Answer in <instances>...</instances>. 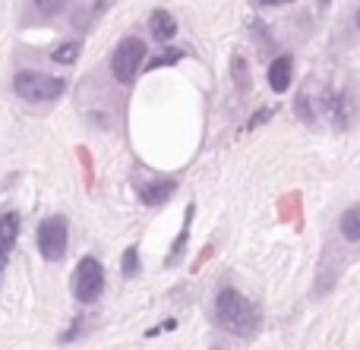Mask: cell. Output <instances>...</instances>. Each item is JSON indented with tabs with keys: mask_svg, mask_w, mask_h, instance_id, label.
<instances>
[{
	"mask_svg": "<svg viewBox=\"0 0 360 350\" xmlns=\"http://www.w3.org/2000/svg\"><path fill=\"white\" fill-rule=\"evenodd\" d=\"M215 322L228 335L243 338V341L253 338V335L259 332V325H262L256 303L247 300L237 288H221L218 290V297H215Z\"/></svg>",
	"mask_w": 360,
	"mask_h": 350,
	"instance_id": "cell-1",
	"label": "cell"
},
{
	"mask_svg": "<svg viewBox=\"0 0 360 350\" xmlns=\"http://www.w3.org/2000/svg\"><path fill=\"white\" fill-rule=\"evenodd\" d=\"M13 92H16V98L32 101V105H48V101H57L67 92V79L38 73V69H22V73L13 76Z\"/></svg>",
	"mask_w": 360,
	"mask_h": 350,
	"instance_id": "cell-2",
	"label": "cell"
},
{
	"mask_svg": "<svg viewBox=\"0 0 360 350\" xmlns=\"http://www.w3.org/2000/svg\"><path fill=\"white\" fill-rule=\"evenodd\" d=\"M143 60H146V41H143V38H136V35L124 38V41L114 48V54H111L114 79H117L120 86L133 82V79H136V73H139V67H143Z\"/></svg>",
	"mask_w": 360,
	"mask_h": 350,
	"instance_id": "cell-3",
	"label": "cell"
},
{
	"mask_svg": "<svg viewBox=\"0 0 360 350\" xmlns=\"http://www.w3.org/2000/svg\"><path fill=\"white\" fill-rule=\"evenodd\" d=\"M101 290H105V269H101V262L95 256L79 259V265L73 271V297L82 307H89V303H95L101 297Z\"/></svg>",
	"mask_w": 360,
	"mask_h": 350,
	"instance_id": "cell-4",
	"label": "cell"
},
{
	"mask_svg": "<svg viewBox=\"0 0 360 350\" xmlns=\"http://www.w3.org/2000/svg\"><path fill=\"white\" fill-rule=\"evenodd\" d=\"M67 243H70V224L63 215H51L38 224V253H41L48 262L67 256Z\"/></svg>",
	"mask_w": 360,
	"mask_h": 350,
	"instance_id": "cell-5",
	"label": "cell"
},
{
	"mask_svg": "<svg viewBox=\"0 0 360 350\" xmlns=\"http://www.w3.org/2000/svg\"><path fill=\"white\" fill-rule=\"evenodd\" d=\"M326 114H329V120L338 130H348L351 117H354V105H351V98L345 92H329L326 95Z\"/></svg>",
	"mask_w": 360,
	"mask_h": 350,
	"instance_id": "cell-6",
	"label": "cell"
},
{
	"mask_svg": "<svg viewBox=\"0 0 360 350\" xmlns=\"http://www.w3.org/2000/svg\"><path fill=\"white\" fill-rule=\"evenodd\" d=\"M294 79V57L291 54H278L272 63H269V88L272 92H288Z\"/></svg>",
	"mask_w": 360,
	"mask_h": 350,
	"instance_id": "cell-7",
	"label": "cell"
},
{
	"mask_svg": "<svg viewBox=\"0 0 360 350\" xmlns=\"http://www.w3.org/2000/svg\"><path fill=\"white\" fill-rule=\"evenodd\" d=\"M16 240H19V215L6 212L4 218H0V269L6 265L13 246H16Z\"/></svg>",
	"mask_w": 360,
	"mask_h": 350,
	"instance_id": "cell-8",
	"label": "cell"
},
{
	"mask_svg": "<svg viewBox=\"0 0 360 350\" xmlns=\"http://www.w3.org/2000/svg\"><path fill=\"white\" fill-rule=\"evenodd\" d=\"M177 193V183L174 180H155V183H143L139 187V202L143 206H165V202L171 199V196Z\"/></svg>",
	"mask_w": 360,
	"mask_h": 350,
	"instance_id": "cell-9",
	"label": "cell"
},
{
	"mask_svg": "<svg viewBox=\"0 0 360 350\" xmlns=\"http://www.w3.org/2000/svg\"><path fill=\"white\" fill-rule=\"evenodd\" d=\"M149 25H152V35H155L158 41H171V38L177 35V19L171 16L168 10H152Z\"/></svg>",
	"mask_w": 360,
	"mask_h": 350,
	"instance_id": "cell-10",
	"label": "cell"
},
{
	"mask_svg": "<svg viewBox=\"0 0 360 350\" xmlns=\"http://www.w3.org/2000/svg\"><path fill=\"white\" fill-rule=\"evenodd\" d=\"M338 231L348 243H360V206H351L342 212V221H338Z\"/></svg>",
	"mask_w": 360,
	"mask_h": 350,
	"instance_id": "cell-11",
	"label": "cell"
},
{
	"mask_svg": "<svg viewBox=\"0 0 360 350\" xmlns=\"http://www.w3.org/2000/svg\"><path fill=\"white\" fill-rule=\"evenodd\" d=\"M193 212H196V208H186V221H184V231H180V237L174 240V246H171V253H168V262H165V265H168V269H174V265H177V259L180 256H184V250H186V237H190V224H193Z\"/></svg>",
	"mask_w": 360,
	"mask_h": 350,
	"instance_id": "cell-12",
	"label": "cell"
},
{
	"mask_svg": "<svg viewBox=\"0 0 360 350\" xmlns=\"http://www.w3.org/2000/svg\"><path fill=\"white\" fill-rule=\"evenodd\" d=\"M231 79H234L237 92H247L250 88V67H247V60H243L240 54L231 57Z\"/></svg>",
	"mask_w": 360,
	"mask_h": 350,
	"instance_id": "cell-13",
	"label": "cell"
},
{
	"mask_svg": "<svg viewBox=\"0 0 360 350\" xmlns=\"http://www.w3.org/2000/svg\"><path fill=\"white\" fill-rule=\"evenodd\" d=\"M76 54H79V41H67V44H60V48L51 54V60H57V63H73Z\"/></svg>",
	"mask_w": 360,
	"mask_h": 350,
	"instance_id": "cell-14",
	"label": "cell"
},
{
	"mask_svg": "<svg viewBox=\"0 0 360 350\" xmlns=\"http://www.w3.org/2000/svg\"><path fill=\"white\" fill-rule=\"evenodd\" d=\"M120 271H124L127 278L139 275V250H136V246H130V250L124 253V265H120Z\"/></svg>",
	"mask_w": 360,
	"mask_h": 350,
	"instance_id": "cell-15",
	"label": "cell"
},
{
	"mask_svg": "<svg viewBox=\"0 0 360 350\" xmlns=\"http://www.w3.org/2000/svg\"><path fill=\"white\" fill-rule=\"evenodd\" d=\"M32 4H35V10L41 13V16H57V13H63L67 0H32Z\"/></svg>",
	"mask_w": 360,
	"mask_h": 350,
	"instance_id": "cell-16",
	"label": "cell"
},
{
	"mask_svg": "<svg viewBox=\"0 0 360 350\" xmlns=\"http://www.w3.org/2000/svg\"><path fill=\"white\" fill-rule=\"evenodd\" d=\"M180 57H184L180 51H165L162 57H152V60H149V69H158V67H168V63H177Z\"/></svg>",
	"mask_w": 360,
	"mask_h": 350,
	"instance_id": "cell-17",
	"label": "cell"
},
{
	"mask_svg": "<svg viewBox=\"0 0 360 350\" xmlns=\"http://www.w3.org/2000/svg\"><path fill=\"white\" fill-rule=\"evenodd\" d=\"M297 117H300V120H307V123H310V120H313L310 98H307V92H304V95H297Z\"/></svg>",
	"mask_w": 360,
	"mask_h": 350,
	"instance_id": "cell-18",
	"label": "cell"
},
{
	"mask_svg": "<svg viewBox=\"0 0 360 350\" xmlns=\"http://www.w3.org/2000/svg\"><path fill=\"white\" fill-rule=\"evenodd\" d=\"M269 117H272V107H266V111H259V114H256V117L250 120V130H256V126H259L262 120H269Z\"/></svg>",
	"mask_w": 360,
	"mask_h": 350,
	"instance_id": "cell-19",
	"label": "cell"
},
{
	"mask_svg": "<svg viewBox=\"0 0 360 350\" xmlns=\"http://www.w3.org/2000/svg\"><path fill=\"white\" fill-rule=\"evenodd\" d=\"M256 4H262V6H278V4H294V0H256Z\"/></svg>",
	"mask_w": 360,
	"mask_h": 350,
	"instance_id": "cell-20",
	"label": "cell"
},
{
	"mask_svg": "<svg viewBox=\"0 0 360 350\" xmlns=\"http://www.w3.org/2000/svg\"><path fill=\"white\" fill-rule=\"evenodd\" d=\"M326 4H329V0H319V10H323V6H326Z\"/></svg>",
	"mask_w": 360,
	"mask_h": 350,
	"instance_id": "cell-21",
	"label": "cell"
},
{
	"mask_svg": "<svg viewBox=\"0 0 360 350\" xmlns=\"http://www.w3.org/2000/svg\"><path fill=\"white\" fill-rule=\"evenodd\" d=\"M357 29H360V10H357Z\"/></svg>",
	"mask_w": 360,
	"mask_h": 350,
	"instance_id": "cell-22",
	"label": "cell"
}]
</instances>
